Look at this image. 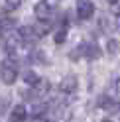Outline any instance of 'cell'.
Listing matches in <instances>:
<instances>
[{"instance_id":"cell-1","label":"cell","mask_w":120,"mask_h":122,"mask_svg":"<svg viewBox=\"0 0 120 122\" xmlns=\"http://www.w3.org/2000/svg\"><path fill=\"white\" fill-rule=\"evenodd\" d=\"M0 40L4 41L8 51H14V47L22 43L20 41V34L16 30V20H12V18L0 20Z\"/></svg>"},{"instance_id":"cell-4","label":"cell","mask_w":120,"mask_h":122,"mask_svg":"<svg viewBox=\"0 0 120 122\" xmlns=\"http://www.w3.org/2000/svg\"><path fill=\"white\" fill-rule=\"evenodd\" d=\"M0 79L6 85L16 83V79H18V63L14 61V57H6L0 63Z\"/></svg>"},{"instance_id":"cell-7","label":"cell","mask_w":120,"mask_h":122,"mask_svg":"<svg viewBox=\"0 0 120 122\" xmlns=\"http://www.w3.org/2000/svg\"><path fill=\"white\" fill-rule=\"evenodd\" d=\"M26 118H28L26 106L24 104H16L12 108V112H10V120L8 122H26Z\"/></svg>"},{"instance_id":"cell-10","label":"cell","mask_w":120,"mask_h":122,"mask_svg":"<svg viewBox=\"0 0 120 122\" xmlns=\"http://www.w3.org/2000/svg\"><path fill=\"white\" fill-rule=\"evenodd\" d=\"M65 37H67V24H63V28L55 34V43H63Z\"/></svg>"},{"instance_id":"cell-11","label":"cell","mask_w":120,"mask_h":122,"mask_svg":"<svg viewBox=\"0 0 120 122\" xmlns=\"http://www.w3.org/2000/svg\"><path fill=\"white\" fill-rule=\"evenodd\" d=\"M45 108H47V106L43 104V102H41V104H35V106H34V112H32V114H34V118L43 116V114H45Z\"/></svg>"},{"instance_id":"cell-5","label":"cell","mask_w":120,"mask_h":122,"mask_svg":"<svg viewBox=\"0 0 120 122\" xmlns=\"http://www.w3.org/2000/svg\"><path fill=\"white\" fill-rule=\"evenodd\" d=\"M93 14H95L93 0H77V18H79L81 22L93 18Z\"/></svg>"},{"instance_id":"cell-8","label":"cell","mask_w":120,"mask_h":122,"mask_svg":"<svg viewBox=\"0 0 120 122\" xmlns=\"http://www.w3.org/2000/svg\"><path fill=\"white\" fill-rule=\"evenodd\" d=\"M99 106L104 108V110H110V112L120 110V104H118L116 101H112V98H108V97H100V98H99Z\"/></svg>"},{"instance_id":"cell-13","label":"cell","mask_w":120,"mask_h":122,"mask_svg":"<svg viewBox=\"0 0 120 122\" xmlns=\"http://www.w3.org/2000/svg\"><path fill=\"white\" fill-rule=\"evenodd\" d=\"M108 6H110L116 14H120V0H108Z\"/></svg>"},{"instance_id":"cell-9","label":"cell","mask_w":120,"mask_h":122,"mask_svg":"<svg viewBox=\"0 0 120 122\" xmlns=\"http://www.w3.org/2000/svg\"><path fill=\"white\" fill-rule=\"evenodd\" d=\"M24 81L28 83V85H30V87H35V85H37V83H40L41 79H40V77H37V75H35V73H32V71H28V73L24 75Z\"/></svg>"},{"instance_id":"cell-12","label":"cell","mask_w":120,"mask_h":122,"mask_svg":"<svg viewBox=\"0 0 120 122\" xmlns=\"http://www.w3.org/2000/svg\"><path fill=\"white\" fill-rule=\"evenodd\" d=\"M20 4H22V0H4V6H6V10H16Z\"/></svg>"},{"instance_id":"cell-2","label":"cell","mask_w":120,"mask_h":122,"mask_svg":"<svg viewBox=\"0 0 120 122\" xmlns=\"http://www.w3.org/2000/svg\"><path fill=\"white\" fill-rule=\"evenodd\" d=\"M59 6H61V0H40L34 8V14L40 22H49L55 16Z\"/></svg>"},{"instance_id":"cell-3","label":"cell","mask_w":120,"mask_h":122,"mask_svg":"<svg viewBox=\"0 0 120 122\" xmlns=\"http://www.w3.org/2000/svg\"><path fill=\"white\" fill-rule=\"evenodd\" d=\"M71 59H79V57H87V59H99L102 55V51L99 47V43H95V41H85V43H81L79 47H75L71 53Z\"/></svg>"},{"instance_id":"cell-14","label":"cell","mask_w":120,"mask_h":122,"mask_svg":"<svg viewBox=\"0 0 120 122\" xmlns=\"http://www.w3.org/2000/svg\"><path fill=\"white\" fill-rule=\"evenodd\" d=\"M116 93H118V97H120V79L116 81Z\"/></svg>"},{"instance_id":"cell-6","label":"cell","mask_w":120,"mask_h":122,"mask_svg":"<svg viewBox=\"0 0 120 122\" xmlns=\"http://www.w3.org/2000/svg\"><path fill=\"white\" fill-rule=\"evenodd\" d=\"M59 89H61V93H67V95H71L77 91V77L75 75H67V77L59 83Z\"/></svg>"},{"instance_id":"cell-15","label":"cell","mask_w":120,"mask_h":122,"mask_svg":"<svg viewBox=\"0 0 120 122\" xmlns=\"http://www.w3.org/2000/svg\"><path fill=\"white\" fill-rule=\"evenodd\" d=\"M102 122H114V120H102Z\"/></svg>"}]
</instances>
